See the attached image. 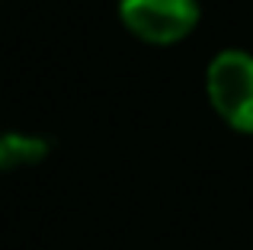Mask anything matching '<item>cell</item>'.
Here are the masks:
<instances>
[{
    "mask_svg": "<svg viewBox=\"0 0 253 250\" xmlns=\"http://www.w3.org/2000/svg\"><path fill=\"white\" fill-rule=\"evenodd\" d=\"M199 16V0H119L122 26L148 45L183 42L196 29Z\"/></svg>",
    "mask_w": 253,
    "mask_h": 250,
    "instance_id": "7a4b0ae2",
    "label": "cell"
},
{
    "mask_svg": "<svg viewBox=\"0 0 253 250\" xmlns=\"http://www.w3.org/2000/svg\"><path fill=\"white\" fill-rule=\"evenodd\" d=\"M205 93L224 125L253 135V55L224 48L205 68Z\"/></svg>",
    "mask_w": 253,
    "mask_h": 250,
    "instance_id": "6da1fadb",
    "label": "cell"
},
{
    "mask_svg": "<svg viewBox=\"0 0 253 250\" xmlns=\"http://www.w3.org/2000/svg\"><path fill=\"white\" fill-rule=\"evenodd\" d=\"M51 154V141L29 131H3L0 135V170L16 173V170L36 167Z\"/></svg>",
    "mask_w": 253,
    "mask_h": 250,
    "instance_id": "3957f363",
    "label": "cell"
}]
</instances>
